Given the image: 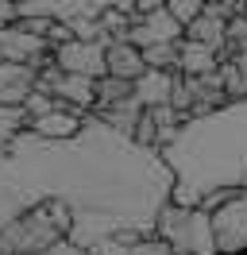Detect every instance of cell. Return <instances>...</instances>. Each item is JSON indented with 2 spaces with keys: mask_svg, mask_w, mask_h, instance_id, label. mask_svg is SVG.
<instances>
[{
  "mask_svg": "<svg viewBox=\"0 0 247 255\" xmlns=\"http://www.w3.org/2000/svg\"><path fill=\"white\" fill-rule=\"evenodd\" d=\"M50 54H54V66H58L62 74L89 78V81H101V78H105V47H101V43H81V39H70V43L54 47Z\"/></svg>",
  "mask_w": 247,
  "mask_h": 255,
  "instance_id": "277c9868",
  "label": "cell"
},
{
  "mask_svg": "<svg viewBox=\"0 0 247 255\" xmlns=\"http://www.w3.org/2000/svg\"><path fill=\"white\" fill-rule=\"evenodd\" d=\"M46 43L43 39H31L19 23H8V27H0V62H15V66H31L35 58H43L46 54Z\"/></svg>",
  "mask_w": 247,
  "mask_h": 255,
  "instance_id": "8992f818",
  "label": "cell"
},
{
  "mask_svg": "<svg viewBox=\"0 0 247 255\" xmlns=\"http://www.w3.org/2000/svg\"><path fill=\"white\" fill-rule=\"evenodd\" d=\"M124 43H131L135 50L182 43V27L166 16V8H154V12H147V16H135V19H131V31H127Z\"/></svg>",
  "mask_w": 247,
  "mask_h": 255,
  "instance_id": "5b68a950",
  "label": "cell"
},
{
  "mask_svg": "<svg viewBox=\"0 0 247 255\" xmlns=\"http://www.w3.org/2000/svg\"><path fill=\"white\" fill-rule=\"evenodd\" d=\"M224 27H228V23H220V19L205 16V8H201V16L182 31V39H189V43H201V47H213L216 54H220V50H224Z\"/></svg>",
  "mask_w": 247,
  "mask_h": 255,
  "instance_id": "7c38bea8",
  "label": "cell"
},
{
  "mask_svg": "<svg viewBox=\"0 0 247 255\" xmlns=\"http://www.w3.org/2000/svg\"><path fill=\"white\" fill-rule=\"evenodd\" d=\"M240 16H244V19H247V4H240Z\"/></svg>",
  "mask_w": 247,
  "mask_h": 255,
  "instance_id": "9a60e30c",
  "label": "cell"
},
{
  "mask_svg": "<svg viewBox=\"0 0 247 255\" xmlns=\"http://www.w3.org/2000/svg\"><path fill=\"white\" fill-rule=\"evenodd\" d=\"M162 8H166V16H170V19H174V23H178V27L185 31V27H189V23L201 16L205 0H166Z\"/></svg>",
  "mask_w": 247,
  "mask_h": 255,
  "instance_id": "4fadbf2b",
  "label": "cell"
},
{
  "mask_svg": "<svg viewBox=\"0 0 247 255\" xmlns=\"http://www.w3.org/2000/svg\"><path fill=\"white\" fill-rule=\"evenodd\" d=\"M244 255H247V252H244Z\"/></svg>",
  "mask_w": 247,
  "mask_h": 255,
  "instance_id": "2e32d148",
  "label": "cell"
},
{
  "mask_svg": "<svg viewBox=\"0 0 247 255\" xmlns=\"http://www.w3.org/2000/svg\"><path fill=\"white\" fill-rule=\"evenodd\" d=\"M147 74V66H143V50H135L131 43H108L105 47V78H116V81H127V85H135L139 78Z\"/></svg>",
  "mask_w": 247,
  "mask_h": 255,
  "instance_id": "52a82bcc",
  "label": "cell"
},
{
  "mask_svg": "<svg viewBox=\"0 0 247 255\" xmlns=\"http://www.w3.org/2000/svg\"><path fill=\"white\" fill-rule=\"evenodd\" d=\"M154 236L170 244V252L174 255H216V240H213V221H209V213H185L178 205H162L154 213Z\"/></svg>",
  "mask_w": 247,
  "mask_h": 255,
  "instance_id": "7a4b0ae2",
  "label": "cell"
},
{
  "mask_svg": "<svg viewBox=\"0 0 247 255\" xmlns=\"http://www.w3.org/2000/svg\"><path fill=\"white\" fill-rule=\"evenodd\" d=\"M131 139H135L139 147H158V128H154V120H151V112H147V109L139 112L135 128H131Z\"/></svg>",
  "mask_w": 247,
  "mask_h": 255,
  "instance_id": "5bb4252c",
  "label": "cell"
},
{
  "mask_svg": "<svg viewBox=\"0 0 247 255\" xmlns=\"http://www.w3.org/2000/svg\"><path fill=\"white\" fill-rule=\"evenodd\" d=\"M216 70H220V54L213 47H201L189 39L178 43V74L182 78H213Z\"/></svg>",
  "mask_w": 247,
  "mask_h": 255,
  "instance_id": "30bf717a",
  "label": "cell"
},
{
  "mask_svg": "<svg viewBox=\"0 0 247 255\" xmlns=\"http://www.w3.org/2000/svg\"><path fill=\"white\" fill-rule=\"evenodd\" d=\"M27 128H31V135L43 139V143H70V139H77V131L85 128V120L74 116V112H66V109H50L46 116L31 120Z\"/></svg>",
  "mask_w": 247,
  "mask_h": 255,
  "instance_id": "ba28073f",
  "label": "cell"
},
{
  "mask_svg": "<svg viewBox=\"0 0 247 255\" xmlns=\"http://www.w3.org/2000/svg\"><path fill=\"white\" fill-rule=\"evenodd\" d=\"M209 221H213L216 255H244L247 252V186L232 205H224L220 213H213Z\"/></svg>",
  "mask_w": 247,
  "mask_h": 255,
  "instance_id": "3957f363",
  "label": "cell"
},
{
  "mask_svg": "<svg viewBox=\"0 0 247 255\" xmlns=\"http://www.w3.org/2000/svg\"><path fill=\"white\" fill-rule=\"evenodd\" d=\"M74 209L66 197H43L35 205L19 209L12 221L0 228V255H39L70 240Z\"/></svg>",
  "mask_w": 247,
  "mask_h": 255,
  "instance_id": "6da1fadb",
  "label": "cell"
},
{
  "mask_svg": "<svg viewBox=\"0 0 247 255\" xmlns=\"http://www.w3.org/2000/svg\"><path fill=\"white\" fill-rule=\"evenodd\" d=\"M35 93V70L15 62H0V109H23Z\"/></svg>",
  "mask_w": 247,
  "mask_h": 255,
  "instance_id": "9c48e42d",
  "label": "cell"
},
{
  "mask_svg": "<svg viewBox=\"0 0 247 255\" xmlns=\"http://www.w3.org/2000/svg\"><path fill=\"white\" fill-rule=\"evenodd\" d=\"M170 89H174V74L147 70V74L131 85V97H135L139 109H158V105H170Z\"/></svg>",
  "mask_w": 247,
  "mask_h": 255,
  "instance_id": "8fae6325",
  "label": "cell"
}]
</instances>
